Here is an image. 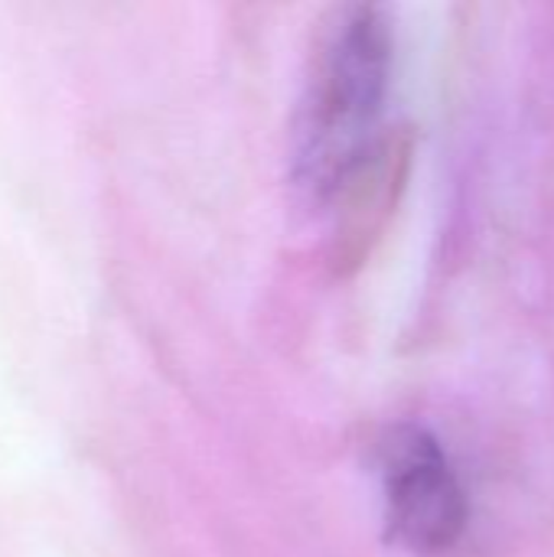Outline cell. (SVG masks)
<instances>
[{
  "label": "cell",
  "mask_w": 554,
  "mask_h": 557,
  "mask_svg": "<svg viewBox=\"0 0 554 557\" xmlns=\"http://www.w3.org/2000/svg\"><path fill=\"white\" fill-rule=\"evenodd\" d=\"M392 29L379 7H346L320 39L297 134V176L330 199L340 180L385 137Z\"/></svg>",
  "instance_id": "cell-1"
},
{
  "label": "cell",
  "mask_w": 554,
  "mask_h": 557,
  "mask_svg": "<svg viewBox=\"0 0 554 557\" xmlns=\"http://www.w3.org/2000/svg\"><path fill=\"white\" fill-rule=\"evenodd\" d=\"M385 516L395 542L415 555L451 552L470 522L467 490L441 441L421 428H402L382 457Z\"/></svg>",
  "instance_id": "cell-2"
},
{
  "label": "cell",
  "mask_w": 554,
  "mask_h": 557,
  "mask_svg": "<svg viewBox=\"0 0 554 557\" xmlns=\"http://www.w3.org/2000/svg\"><path fill=\"white\" fill-rule=\"evenodd\" d=\"M408 147L398 134H385L333 189L330 199H336V245L333 258L340 268L359 264L369 242L376 238L398 186L405 176Z\"/></svg>",
  "instance_id": "cell-3"
}]
</instances>
